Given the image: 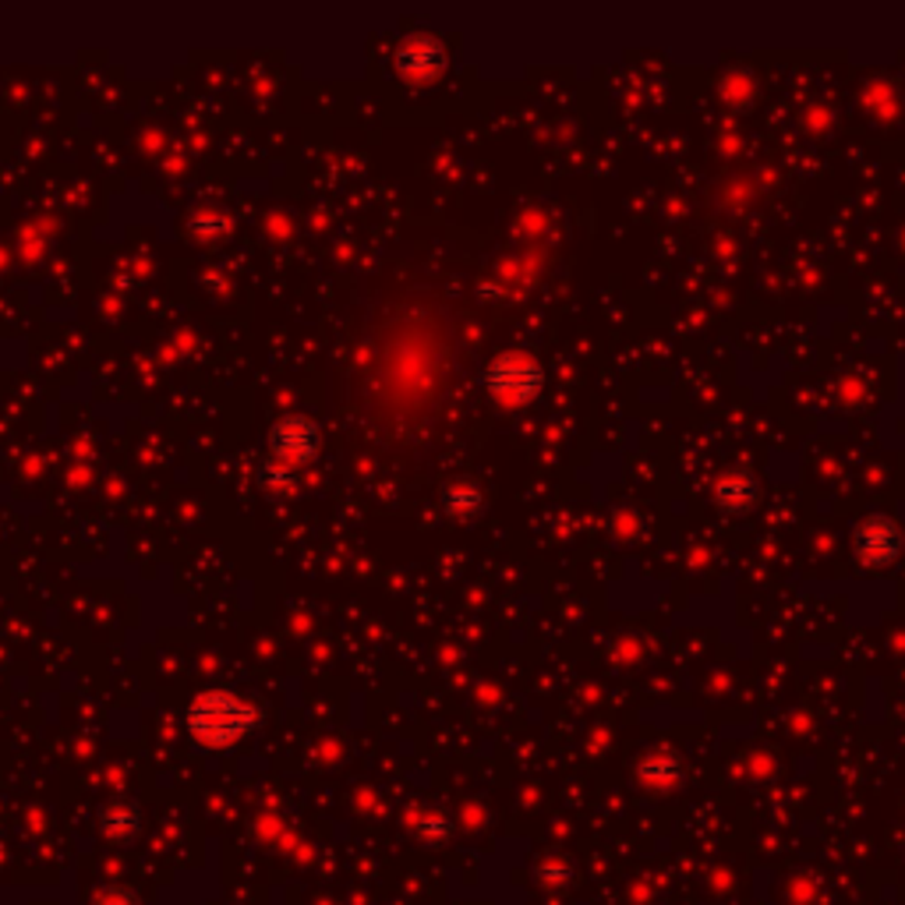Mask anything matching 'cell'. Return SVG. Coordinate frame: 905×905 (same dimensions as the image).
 I'll return each instance as SVG.
<instances>
[{
	"label": "cell",
	"instance_id": "obj_4",
	"mask_svg": "<svg viewBox=\"0 0 905 905\" xmlns=\"http://www.w3.org/2000/svg\"><path fill=\"white\" fill-rule=\"evenodd\" d=\"M396 65L407 78H432L435 71H442V47L429 36H414L400 47Z\"/></svg>",
	"mask_w": 905,
	"mask_h": 905
},
{
	"label": "cell",
	"instance_id": "obj_5",
	"mask_svg": "<svg viewBox=\"0 0 905 905\" xmlns=\"http://www.w3.org/2000/svg\"><path fill=\"white\" fill-rule=\"evenodd\" d=\"M104 828L110 838H135L138 828H142V817H138V810L128 807V803H117V807L104 814Z\"/></svg>",
	"mask_w": 905,
	"mask_h": 905
},
{
	"label": "cell",
	"instance_id": "obj_6",
	"mask_svg": "<svg viewBox=\"0 0 905 905\" xmlns=\"http://www.w3.org/2000/svg\"><path fill=\"white\" fill-rule=\"evenodd\" d=\"M481 506V492L474 485H453L446 492V510L456 513V517H464V513H474Z\"/></svg>",
	"mask_w": 905,
	"mask_h": 905
},
{
	"label": "cell",
	"instance_id": "obj_7",
	"mask_svg": "<svg viewBox=\"0 0 905 905\" xmlns=\"http://www.w3.org/2000/svg\"><path fill=\"white\" fill-rule=\"evenodd\" d=\"M92 905H138V898L125 888H107V892H99Z\"/></svg>",
	"mask_w": 905,
	"mask_h": 905
},
{
	"label": "cell",
	"instance_id": "obj_1",
	"mask_svg": "<svg viewBox=\"0 0 905 905\" xmlns=\"http://www.w3.org/2000/svg\"><path fill=\"white\" fill-rule=\"evenodd\" d=\"M252 729H255V708L227 690H209L203 697H195V704L188 708V732L195 736L198 747L224 750V747H234L237 739H245Z\"/></svg>",
	"mask_w": 905,
	"mask_h": 905
},
{
	"label": "cell",
	"instance_id": "obj_3",
	"mask_svg": "<svg viewBox=\"0 0 905 905\" xmlns=\"http://www.w3.org/2000/svg\"><path fill=\"white\" fill-rule=\"evenodd\" d=\"M315 450H318V429H315V421H312V417L291 414V417H284V421H279V425L273 429V453H276V464H284V468L308 464Z\"/></svg>",
	"mask_w": 905,
	"mask_h": 905
},
{
	"label": "cell",
	"instance_id": "obj_2",
	"mask_svg": "<svg viewBox=\"0 0 905 905\" xmlns=\"http://www.w3.org/2000/svg\"><path fill=\"white\" fill-rule=\"evenodd\" d=\"M485 386H489V393L499 400V404H506V407L528 404V400H534V393L541 390V368L528 354L510 351V354L495 357L489 365Z\"/></svg>",
	"mask_w": 905,
	"mask_h": 905
}]
</instances>
